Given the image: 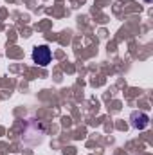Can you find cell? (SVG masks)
<instances>
[{
  "label": "cell",
  "instance_id": "cell-1",
  "mask_svg": "<svg viewBox=\"0 0 153 155\" xmlns=\"http://www.w3.org/2000/svg\"><path fill=\"white\" fill-rule=\"evenodd\" d=\"M20 128H22V132H20V141H22L24 144H36V143H40V141L43 139V135H45V132H47L45 123L40 121V119H33V117L24 119L22 124H20Z\"/></svg>",
  "mask_w": 153,
  "mask_h": 155
},
{
  "label": "cell",
  "instance_id": "cell-2",
  "mask_svg": "<svg viewBox=\"0 0 153 155\" xmlns=\"http://www.w3.org/2000/svg\"><path fill=\"white\" fill-rule=\"evenodd\" d=\"M50 58H52V52L47 45H38L33 49V61L38 63L40 67H47L50 63Z\"/></svg>",
  "mask_w": 153,
  "mask_h": 155
},
{
  "label": "cell",
  "instance_id": "cell-3",
  "mask_svg": "<svg viewBox=\"0 0 153 155\" xmlns=\"http://www.w3.org/2000/svg\"><path fill=\"white\" fill-rule=\"evenodd\" d=\"M130 121H132V126H133L135 130H144V128L150 124V117H148V114H144V112H139V110L132 112Z\"/></svg>",
  "mask_w": 153,
  "mask_h": 155
},
{
  "label": "cell",
  "instance_id": "cell-4",
  "mask_svg": "<svg viewBox=\"0 0 153 155\" xmlns=\"http://www.w3.org/2000/svg\"><path fill=\"white\" fill-rule=\"evenodd\" d=\"M146 2H150V0H146Z\"/></svg>",
  "mask_w": 153,
  "mask_h": 155
}]
</instances>
